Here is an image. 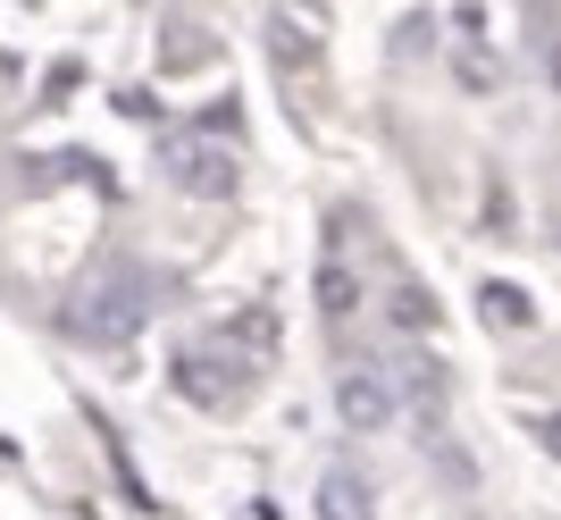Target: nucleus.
<instances>
[{
    "label": "nucleus",
    "instance_id": "1",
    "mask_svg": "<svg viewBox=\"0 0 561 520\" xmlns=\"http://www.w3.org/2000/svg\"><path fill=\"white\" fill-rule=\"evenodd\" d=\"M335 411H344L352 428H386L402 411V395H394V378H386V361L377 370H344L335 378Z\"/></svg>",
    "mask_w": 561,
    "mask_h": 520
},
{
    "label": "nucleus",
    "instance_id": "2",
    "mask_svg": "<svg viewBox=\"0 0 561 520\" xmlns=\"http://www.w3.org/2000/svg\"><path fill=\"white\" fill-rule=\"evenodd\" d=\"M319 310H328V328H344L352 310H360V278H352L344 260H328V269H319Z\"/></svg>",
    "mask_w": 561,
    "mask_h": 520
},
{
    "label": "nucleus",
    "instance_id": "3",
    "mask_svg": "<svg viewBox=\"0 0 561 520\" xmlns=\"http://www.w3.org/2000/svg\"><path fill=\"white\" fill-rule=\"evenodd\" d=\"M537 59H545V76H553V93H561V25L545 34V50H537Z\"/></svg>",
    "mask_w": 561,
    "mask_h": 520
},
{
    "label": "nucleus",
    "instance_id": "4",
    "mask_svg": "<svg viewBox=\"0 0 561 520\" xmlns=\"http://www.w3.org/2000/svg\"><path fill=\"white\" fill-rule=\"evenodd\" d=\"M319 9H328V0H319Z\"/></svg>",
    "mask_w": 561,
    "mask_h": 520
}]
</instances>
